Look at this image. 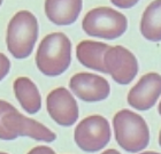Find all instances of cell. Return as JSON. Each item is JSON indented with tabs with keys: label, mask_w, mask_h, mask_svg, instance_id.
I'll return each instance as SVG.
<instances>
[{
	"label": "cell",
	"mask_w": 161,
	"mask_h": 154,
	"mask_svg": "<svg viewBox=\"0 0 161 154\" xmlns=\"http://www.w3.org/2000/svg\"><path fill=\"white\" fill-rule=\"evenodd\" d=\"M0 138L3 140H13L21 136L45 143H52L57 135L38 121L22 115L13 105L1 100L0 102Z\"/></svg>",
	"instance_id": "6da1fadb"
},
{
	"label": "cell",
	"mask_w": 161,
	"mask_h": 154,
	"mask_svg": "<svg viewBox=\"0 0 161 154\" xmlns=\"http://www.w3.org/2000/svg\"><path fill=\"white\" fill-rule=\"evenodd\" d=\"M71 43L62 32L47 35L40 41L36 53V66L45 76H59L70 66Z\"/></svg>",
	"instance_id": "7a4b0ae2"
},
{
	"label": "cell",
	"mask_w": 161,
	"mask_h": 154,
	"mask_svg": "<svg viewBox=\"0 0 161 154\" xmlns=\"http://www.w3.org/2000/svg\"><path fill=\"white\" fill-rule=\"evenodd\" d=\"M38 38V21L29 10L17 12L8 23L6 44L15 59H25L31 54Z\"/></svg>",
	"instance_id": "3957f363"
},
{
	"label": "cell",
	"mask_w": 161,
	"mask_h": 154,
	"mask_svg": "<svg viewBox=\"0 0 161 154\" xmlns=\"http://www.w3.org/2000/svg\"><path fill=\"white\" fill-rule=\"evenodd\" d=\"M115 139L125 152L137 153L150 143V131L145 120L134 112L122 109L113 117Z\"/></svg>",
	"instance_id": "277c9868"
},
{
	"label": "cell",
	"mask_w": 161,
	"mask_h": 154,
	"mask_svg": "<svg viewBox=\"0 0 161 154\" xmlns=\"http://www.w3.org/2000/svg\"><path fill=\"white\" fill-rule=\"evenodd\" d=\"M84 32L89 36L105 39H116L127 31L128 21L123 14L109 7L91 9L82 22Z\"/></svg>",
	"instance_id": "5b68a950"
},
{
	"label": "cell",
	"mask_w": 161,
	"mask_h": 154,
	"mask_svg": "<svg viewBox=\"0 0 161 154\" xmlns=\"http://www.w3.org/2000/svg\"><path fill=\"white\" fill-rule=\"evenodd\" d=\"M111 127L100 115H91L82 120L75 129L74 139L84 152H99L111 140Z\"/></svg>",
	"instance_id": "8992f818"
},
{
	"label": "cell",
	"mask_w": 161,
	"mask_h": 154,
	"mask_svg": "<svg viewBox=\"0 0 161 154\" xmlns=\"http://www.w3.org/2000/svg\"><path fill=\"white\" fill-rule=\"evenodd\" d=\"M104 61L107 74L121 85H127L137 76L138 61L125 47L111 46L105 54Z\"/></svg>",
	"instance_id": "52a82bcc"
},
{
	"label": "cell",
	"mask_w": 161,
	"mask_h": 154,
	"mask_svg": "<svg viewBox=\"0 0 161 154\" xmlns=\"http://www.w3.org/2000/svg\"><path fill=\"white\" fill-rule=\"evenodd\" d=\"M47 112L61 127H71L78 118V106L75 98L64 87L51 91L46 98Z\"/></svg>",
	"instance_id": "ba28073f"
},
{
	"label": "cell",
	"mask_w": 161,
	"mask_h": 154,
	"mask_svg": "<svg viewBox=\"0 0 161 154\" xmlns=\"http://www.w3.org/2000/svg\"><path fill=\"white\" fill-rule=\"evenodd\" d=\"M69 87L76 97L86 102L105 100L111 93V86L107 80L90 73L74 75L69 80Z\"/></svg>",
	"instance_id": "9c48e42d"
},
{
	"label": "cell",
	"mask_w": 161,
	"mask_h": 154,
	"mask_svg": "<svg viewBox=\"0 0 161 154\" xmlns=\"http://www.w3.org/2000/svg\"><path fill=\"white\" fill-rule=\"evenodd\" d=\"M161 96V75L148 73L138 80L128 93L127 100L137 111H147L155 105Z\"/></svg>",
	"instance_id": "30bf717a"
},
{
	"label": "cell",
	"mask_w": 161,
	"mask_h": 154,
	"mask_svg": "<svg viewBox=\"0 0 161 154\" xmlns=\"http://www.w3.org/2000/svg\"><path fill=\"white\" fill-rule=\"evenodd\" d=\"M83 0H45V14L57 25H70L80 16Z\"/></svg>",
	"instance_id": "8fae6325"
},
{
	"label": "cell",
	"mask_w": 161,
	"mask_h": 154,
	"mask_svg": "<svg viewBox=\"0 0 161 154\" xmlns=\"http://www.w3.org/2000/svg\"><path fill=\"white\" fill-rule=\"evenodd\" d=\"M109 47L105 43L83 40L76 47V57L84 67L107 74L104 59Z\"/></svg>",
	"instance_id": "7c38bea8"
},
{
	"label": "cell",
	"mask_w": 161,
	"mask_h": 154,
	"mask_svg": "<svg viewBox=\"0 0 161 154\" xmlns=\"http://www.w3.org/2000/svg\"><path fill=\"white\" fill-rule=\"evenodd\" d=\"M14 93L24 111L36 114L42 107V97L36 84L28 77H19L14 80Z\"/></svg>",
	"instance_id": "4fadbf2b"
},
{
	"label": "cell",
	"mask_w": 161,
	"mask_h": 154,
	"mask_svg": "<svg viewBox=\"0 0 161 154\" xmlns=\"http://www.w3.org/2000/svg\"><path fill=\"white\" fill-rule=\"evenodd\" d=\"M141 32L145 39L158 43L161 41V0L152 1L143 13Z\"/></svg>",
	"instance_id": "5bb4252c"
},
{
	"label": "cell",
	"mask_w": 161,
	"mask_h": 154,
	"mask_svg": "<svg viewBox=\"0 0 161 154\" xmlns=\"http://www.w3.org/2000/svg\"><path fill=\"white\" fill-rule=\"evenodd\" d=\"M139 0H111V3L119 8H131L137 5Z\"/></svg>",
	"instance_id": "9a60e30c"
},
{
	"label": "cell",
	"mask_w": 161,
	"mask_h": 154,
	"mask_svg": "<svg viewBox=\"0 0 161 154\" xmlns=\"http://www.w3.org/2000/svg\"><path fill=\"white\" fill-rule=\"evenodd\" d=\"M9 68H10L9 60L7 59V57L5 54L1 53V80H3L5 76L9 73Z\"/></svg>",
	"instance_id": "2e32d148"
},
{
	"label": "cell",
	"mask_w": 161,
	"mask_h": 154,
	"mask_svg": "<svg viewBox=\"0 0 161 154\" xmlns=\"http://www.w3.org/2000/svg\"><path fill=\"white\" fill-rule=\"evenodd\" d=\"M29 153H54V151L52 148L50 147H46V146H38V147H35L32 148Z\"/></svg>",
	"instance_id": "e0dca14e"
},
{
	"label": "cell",
	"mask_w": 161,
	"mask_h": 154,
	"mask_svg": "<svg viewBox=\"0 0 161 154\" xmlns=\"http://www.w3.org/2000/svg\"><path fill=\"white\" fill-rule=\"evenodd\" d=\"M104 153H119V152L115 151V150H107V151H105Z\"/></svg>",
	"instance_id": "ac0fdd59"
},
{
	"label": "cell",
	"mask_w": 161,
	"mask_h": 154,
	"mask_svg": "<svg viewBox=\"0 0 161 154\" xmlns=\"http://www.w3.org/2000/svg\"><path fill=\"white\" fill-rule=\"evenodd\" d=\"M159 145H160L161 147V130H160V134H159Z\"/></svg>",
	"instance_id": "d6986e66"
},
{
	"label": "cell",
	"mask_w": 161,
	"mask_h": 154,
	"mask_svg": "<svg viewBox=\"0 0 161 154\" xmlns=\"http://www.w3.org/2000/svg\"><path fill=\"white\" fill-rule=\"evenodd\" d=\"M158 109H159V114L161 115V101H160V104H159V108H158Z\"/></svg>",
	"instance_id": "ffe728a7"
}]
</instances>
